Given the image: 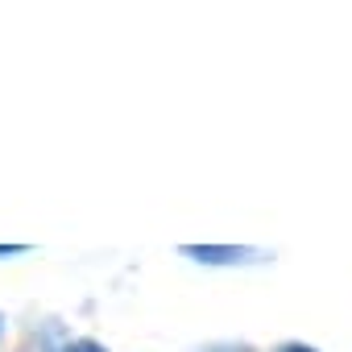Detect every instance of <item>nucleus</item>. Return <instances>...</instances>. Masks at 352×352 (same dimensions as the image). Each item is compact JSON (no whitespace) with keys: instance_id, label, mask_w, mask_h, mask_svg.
I'll return each mask as SVG.
<instances>
[{"instance_id":"f257e3e1","label":"nucleus","mask_w":352,"mask_h":352,"mask_svg":"<svg viewBox=\"0 0 352 352\" xmlns=\"http://www.w3.org/2000/svg\"><path fill=\"white\" fill-rule=\"evenodd\" d=\"M183 257L199 265H245V261H261L265 253L249 245H183Z\"/></svg>"},{"instance_id":"f03ea898","label":"nucleus","mask_w":352,"mask_h":352,"mask_svg":"<svg viewBox=\"0 0 352 352\" xmlns=\"http://www.w3.org/2000/svg\"><path fill=\"white\" fill-rule=\"evenodd\" d=\"M67 352H108V348H100L96 340H75V344H71Z\"/></svg>"},{"instance_id":"7ed1b4c3","label":"nucleus","mask_w":352,"mask_h":352,"mask_svg":"<svg viewBox=\"0 0 352 352\" xmlns=\"http://www.w3.org/2000/svg\"><path fill=\"white\" fill-rule=\"evenodd\" d=\"M278 352H319V348H311V344H282Z\"/></svg>"},{"instance_id":"20e7f679","label":"nucleus","mask_w":352,"mask_h":352,"mask_svg":"<svg viewBox=\"0 0 352 352\" xmlns=\"http://www.w3.org/2000/svg\"><path fill=\"white\" fill-rule=\"evenodd\" d=\"M30 245H5V249H0V257H13V253H25Z\"/></svg>"},{"instance_id":"39448f33","label":"nucleus","mask_w":352,"mask_h":352,"mask_svg":"<svg viewBox=\"0 0 352 352\" xmlns=\"http://www.w3.org/2000/svg\"><path fill=\"white\" fill-rule=\"evenodd\" d=\"M0 331H5V315H0Z\"/></svg>"}]
</instances>
